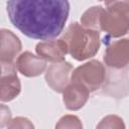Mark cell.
Listing matches in <instances>:
<instances>
[{
    "label": "cell",
    "mask_w": 129,
    "mask_h": 129,
    "mask_svg": "<svg viewBox=\"0 0 129 129\" xmlns=\"http://www.w3.org/2000/svg\"><path fill=\"white\" fill-rule=\"evenodd\" d=\"M104 8L102 6H94L89 8L81 17V23L83 26L94 29V30H100V20L101 15L103 13Z\"/></svg>",
    "instance_id": "obj_12"
},
{
    "label": "cell",
    "mask_w": 129,
    "mask_h": 129,
    "mask_svg": "<svg viewBox=\"0 0 129 129\" xmlns=\"http://www.w3.org/2000/svg\"><path fill=\"white\" fill-rule=\"evenodd\" d=\"M35 50L39 56L51 62H59L66 59V54L69 52L67 42L60 38L56 40H48L37 43Z\"/></svg>",
    "instance_id": "obj_8"
},
{
    "label": "cell",
    "mask_w": 129,
    "mask_h": 129,
    "mask_svg": "<svg viewBox=\"0 0 129 129\" xmlns=\"http://www.w3.org/2000/svg\"><path fill=\"white\" fill-rule=\"evenodd\" d=\"M73 66L63 60L50 64L45 74V80L48 86L57 93H62L71 82Z\"/></svg>",
    "instance_id": "obj_6"
},
{
    "label": "cell",
    "mask_w": 129,
    "mask_h": 129,
    "mask_svg": "<svg viewBox=\"0 0 129 129\" xmlns=\"http://www.w3.org/2000/svg\"><path fill=\"white\" fill-rule=\"evenodd\" d=\"M1 93L2 102H8L17 97L21 86L16 75V66L13 62H1Z\"/></svg>",
    "instance_id": "obj_5"
},
{
    "label": "cell",
    "mask_w": 129,
    "mask_h": 129,
    "mask_svg": "<svg viewBox=\"0 0 129 129\" xmlns=\"http://www.w3.org/2000/svg\"><path fill=\"white\" fill-rule=\"evenodd\" d=\"M46 61L41 56H36L30 51L21 53L15 62L16 69L25 77H36L41 75L45 68Z\"/></svg>",
    "instance_id": "obj_9"
},
{
    "label": "cell",
    "mask_w": 129,
    "mask_h": 129,
    "mask_svg": "<svg viewBox=\"0 0 129 129\" xmlns=\"http://www.w3.org/2000/svg\"><path fill=\"white\" fill-rule=\"evenodd\" d=\"M62 93L63 103L66 107L72 111L81 109L87 103L90 96L89 89L78 82H70Z\"/></svg>",
    "instance_id": "obj_10"
},
{
    "label": "cell",
    "mask_w": 129,
    "mask_h": 129,
    "mask_svg": "<svg viewBox=\"0 0 129 129\" xmlns=\"http://www.w3.org/2000/svg\"><path fill=\"white\" fill-rule=\"evenodd\" d=\"M0 126L4 127L5 125L8 126V124L11 121V114L10 111L7 107H5L4 105H1V115H0Z\"/></svg>",
    "instance_id": "obj_16"
},
{
    "label": "cell",
    "mask_w": 129,
    "mask_h": 129,
    "mask_svg": "<svg viewBox=\"0 0 129 129\" xmlns=\"http://www.w3.org/2000/svg\"><path fill=\"white\" fill-rule=\"evenodd\" d=\"M106 80L105 67L99 60H91L73 71L71 82L83 84L90 92H94L102 87Z\"/></svg>",
    "instance_id": "obj_4"
},
{
    "label": "cell",
    "mask_w": 129,
    "mask_h": 129,
    "mask_svg": "<svg viewBox=\"0 0 129 129\" xmlns=\"http://www.w3.org/2000/svg\"><path fill=\"white\" fill-rule=\"evenodd\" d=\"M56 128H82L80 119L73 115H66L55 125Z\"/></svg>",
    "instance_id": "obj_14"
},
{
    "label": "cell",
    "mask_w": 129,
    "mask_h": 129,
    "mask_svg": "<svg viewBox=\"0 0 129 129\" xmlns=\"http://www.w3.org/2000/svg\"><path fill=\"white\" fill-rule=\"evenodd\" d=\"M106 8L100 20L101 30L113 37L129 31V0H105Z\"/></svg>",
    "instance_id": "obj_3"
},
{
    "label": "cell",
    "mask_w": 129,
    "mask_h": 129,
    "mask_svg": "<svg viewBox=\"0 0 129 129\" xmlns=\"http://www.w3.org/2000/svg\"><path fill=\"white\" fill-rule=\"evenodd\" d=\"M98 128H124L125 125L123 120L116 115H109L105 117L101 123L97 126Z\"/></svg>",
    "instance_id": "obj_13"
},
{
    "label": "cell",
    "mask_w": 129,
    "mask_h": 129,
    "mask_svg": "<svg viewBox=\"0 0 129 129\" xmlns=\"http://www.w3.org/2000/svg\"><path fill=\"white\" fill-rule=\"evenodd\" d=\"M1 62H13L16 55L21 50L19 38L10 30L1 29Z\"/></svg>",
    "instance_id": "obj_11"
},
{
    "label": "cell",
    "mask_w": 129,
    "mask_h": 129,
    "mask_svg": "<svg viewBox=\"0 0 129 129\" xmlns=\"http://www.w3.org/2000/svg\"><path fill=\"white\" fill-rule=\"evenodd\" d=\"M68 44L69 53L77 60L94 56L100 48L98 30L87 28L77 22L72 23L61 37Z\"/></svg>",
    "instance_id": "obj_2"
},
{
    "label": "cell",
    "mask_w": 129,
    "mask_h": 129,
    "mask_svg": "<svg viewBox=\"0 0 129 129\" xmlns=\"http://www.w3.org/2000/svg\"><path fill=\"white\" fill-rule=\"evenodd\" d=\"M105 63L112 69H123L129 64V38L111 43L104 54Z\"/></svg>",
    "instance_id": "obj_7"
},
{
    "label": "cell",
    "mask_w": 129,
    "mask_h": 129,
    "mask_svg": "<svg viewBox=\"0 0 129 129\" xmlns=\"http://www.w3.org/2000/svg\"><path fill=\"white\" fill-rule=\"evenodd\" d=\"M99 1H105V0H99Z\"/></svg>",
    "instance_id": "obj_17"
},
{
    "label": "cell",
    "mask_w": 129,
    "mask_h": 129,
    "mask_svg": "<svg viewBox=\"0 0 129 129\" xmlns=\"http://www.w3.org/2000/svg\"><path fill=\"white\" fill-rule=\"evenodd\" d=\"M69 0H8L11 23L24 35L40 40L58 36L67 23Z\"/></svg>",
    "instance_id": "obj_1"
},
{
    "label": "cell",
    "mask_w": 129,
    "mask_h": 129,
    "mask_svg": "<svg viewBox=\"0 0 129 129\" xmlns=\"http://www.w3.org/2000/svg\"><path fill=\"white\" fill-rule=\"evenodd\" d=\"M7 127L8 128H33V125L30 123L28 119L23 117H17L15 119H12Z\"/></svg>",
    "instance_id": "obj_15"
}]
</instances>
